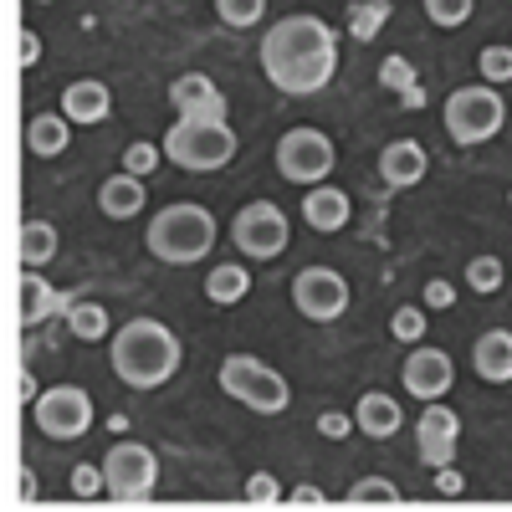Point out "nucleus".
<instances>
[{
	"mask_svg": "<svg viewBox=\"0 0 512 512\" xmlns=\"http://www.w3.org/2000/svg\"><path fill=\"white\" fill-rule=\"evenodd\" d=\"M262 72L287 98L323 93L338 72V31L323 16H308V11L282 16L262 36Z\"/></svg>",
	"mask_w": 512,
	"mask_h": 512,
	"instance_id": "f257e3e1",
	"label": "nucleus"
},
{
	"mask_svg": "<svg viewBox=\"0 0 512 512\" xmlns=\"http://www.w3.org/2000/svg\"><path fill=\"white\" fill-rule=\"evenodd\" d=\"M180 369V338L159 318H128L113 333V374L128 390H159Z\"/></svg>",
	"mask_w": 512,
	"mask_h": 512,
	"instance_id": "f03ea898",
	"label": "nucleus"
},
{
	"mask_svg": "<svg viewBox=\"0 0 512 512\" xmlns=\"http://www.w3.org/2000/svg\"><path fill=\"white\" fill-rule=\"evenodd\" d=\"M144 246L169 267H195V262L210 256V246H216V216L195 200H175V205L154 210V221L144 231Z\"/></svg>",
	"mask_w": 512,
	"mask_h": 512,
	"instance_id": "7ed1b4c3",
	"label": "nucleus"
},
{
	"mask_svg": "<svg viewBox=\"0 0 512 512\" xmlns=\"http://www.w3.org/2000/svg\"><path fill=\"white\" fill-rule=\"evenodd\" d=\"M441 123H446V134L451 144L461 149H477L487 139L502 134V123H507V103L502 93L492 88V82H466V88H456L441 108Z\"/></svg>",
	"mask_w": 512,
	"mask_h": 512,
	"instance_id": "20e7f679",
	"label": "nucleus"
},
{
	"mask_svg": "<svg viewBox=\"0 0 512 512\" xmlns=\"http://www.w3.org/2000/svg\"><path fill=\"white\" fill-rule=\"evenodd\" d=\"M216 379H221V390L231 400H241L251 415H282L292 405V384L256 354H226Z\"/></svg>",
	"mask_w": 512,
	"mask_h": 512,
	"instance_id": "39448f33",
	"label": "nucleus"
},
{
	"mask_svg": "<svg viewBox=\"0 0 512 512\" xmlns=\"http://www.w3.org/2000/svg\"><path fill=\"white\" fill-rule=\"evenodd\" d=\"M164 159L190 169V175H210L226 169L236 159V128L231 123H200V118H180L164 134Z\"/></svg>",
	"mask_w": 512,
	"mask_h": 512,
	"instance_id": "423d86ee",
	"label": "nucleus"
},
{
	"mask_svg": "<svg viewBox=\"0 0 512 512\" xmlns=\"http://www.w3.org/2000/svg\"><path fill=\"white\" fill-rule=\"evenodd\" d=\"M231 241H236L241 256H251V262H277V256L287 251V241H292V221L282 216V205H272V200H251V205L236 210Z\"/></svg>",
	"mask_w": 512,
	"mask_h": 512,
	"instance_id": "0eeeda50",
	"label": "nucleus"
},
{
	"mask_svg": "<svg viewBox=\"0 0 512 512\" xmlns=\"http://www.w3.org/2000/svg\"><path fill=\"white\" fill-rule=\"evenodd\" d=\"M333 164H338V154H333V139L323 134V128H287V134L277 139V169H282V180L303 185V190L323 185L333 175Z\"/></svg>",
	"mask_w": 512,
	"mask_h": 512,
	"instance_id": "6e6552de",
	"label": "nucleus"
},
{
	"mask_svg": "<svg viewBox=\"0 0 512 512\" xmlns=\"http://www.w3.org/2000/svg\"><path fill=\"white\" fill-rule=\"evenodd\" d=\"M31 420H36L41 436H52V441H77V436L93 431V395L82 390V384H52V390L36 395Z\"/></svg>",
	"mask_w": 512,
	"mask_h": 512,
	"instance_id": "1a4fd4ad",
	"label": "nucleus"
},
{
	"mask_svg": "<svg viewBox=\"0 0 512 512\" xmlns=\"http://www.w3.org/2000/svg\"><path fill=\"white\" fill-rule=\"evenodd\" d=\"M103 477H108V497L113 502H149L154 482H159V456L139 441H118L103 456Z\"/></svg>",
	"mask_w": 512,
	"mask_h": 512,
	"instance_id": "9d476101",
	"label": "nucleus"
},
{
	"mask_svg": "<svg viewBox=\"0 0 512 512\" xmlns=\"http://www.w3.org/2000/svg\"><path fill=\"white\" fill-rule=\"evenodd\" d=\"M292 303L308 323H333L349 313V282L333 267H303L292 277Z\"/></svg>",
	"mask_w": 512,
	"mask_h": 512,
	"instance_id": "9b49d317",
	"label": "nucleus"
},
{
	"mask_svg": "<svg viewBox=\"0 0 512 512\" xmlns=\"http://www.w3.org/2000/svg\"><path fill=\"white\" fill-rule=\"evenodd\" d=\"M451 384H456V364H451V354L425 349V344L410 349V359H405V395H410V400H420V405L446 400V395H451Z\"/></svg>",
	"mask_w": 512,
	"mask_h": 512,
	"instance_id": "f8f14e48",
	"label": "nucleus"
},
{
	"mask_svg": "<svg viewBox=\"0 0 512 512\" xmlns=\"http://www.w3.org/2000/svg\"><path fill=\"white\" fill-rule=\"evenodd\" d=\"M456 436H461V415L446 410V400H431L420 410V420H415V451H420V461L431 466V472L456 456Z\"/></svg>",
	"mask_w": 512,
	"mask_h": 512,
	"instance_id": "ddd939ff",
	"label": "nucleus"
},
{
	"mask_svg": "<svg viewBox=\"0 0 512 512\" xmlns=\"http://www.w3.org/2000/svg\"><path fill=\"white\" fill-rule=\"evenodd\" d=\"M169 108L180 118H200V123H226V113H231L226 93L205 72H185V77L169 82Z\"/></svg>",
	"mask_w": 512,
	"mask_h": 512,
	"instance_id": "4468645a",
	"label": "nucleus"
},
{
	"mask_svg": "<svg viewBox=\"0 0 512 512\" xmlns=\"http://www.w3.org/2000/svg\"><path fill=\"white\" fill-rule=\"evenodd\" d=\"M425 169H431V159H425V149L415 139H395L379 149V180L390 190H410L425 180Z\"/></svg>",
	"mask_w": 512,
	"mask_h": 512,
	"instance_id": "2eb2a0df",
	"label": "nucleus"
},
{
	"mask_svg": "<svg viewBox=\"0 0 512 512\" xmlns=\"http://www.w3.org/2000/svg\"><path fill=\"white\" fill-rule=\"evenodd\" d=\"M62 113L77 128H93V123H103L113 113V88L98 82V77H77V82H67V93H62Z\"/></svg>",
	"mask_w": 512,
	"mask_h": 512,
	"instance_id": "dca6fc26",
	"label": "nucleus"
},
{
	"mask_svg": "<svg viewBox=\"0 0 512 512\" xmlns=\"http://www.w3.org/2000/svg\"><path fill=\"white\" fill-rule=\"evenodd\" d=\"M349 216H354V205H349V195L338 190V185H313L308 195H303V221L313 226V231H323V236H333V231H344L349 226Z\"/></svg>",
	"mask_w": 512,
	"mask_h": 512,
	"instance_id": "f3484780",
	"label": "nucleus"
},
{
	"mask_svg": "<svg viewBox=\"0 0 512 512\" xmlns=\"http://www.w3.org/2000/svg\"><path fill=\"white\" fill-rule=\"evenodd\" d=\"M354 425H359L369 441H390L400 425H405V410H400L395 395L369 390V395H359V405H354Z\"/></svg>",
	"mask_w": 512,
	"mask_h": 512,
	"instance_id": "a211bd4d",
	"label": "nucleus"
},
{
	"mask_svg": "<svg viewBox=\"0 0 512 512\" xmlns=\"http://www.w3.org/2000/svg\"><path fill=\"white\" fill-rule=\"evenodd\" d=\"M472 369L487 384H507L512 379V328H487L472 344Z\"/></svg>",
	"mask_w": 512,
	"mask_h": 512,
	"instance_id": "6ab92c4d",
	"label": "nucleus"
},
{
	"mask_svg": "<svg viewBox=\"0 0 512 512\" xmlns=\"http://www.w3.org/2000/svg\"><path fill=\"white\" fill-rule=\"evenodd\" d=\"M98 210L108 221H134L139 210H144V180L139 175H108L103 180V190H98Z\"/></svg>",
	"mask_w": 512,
	"mask_h": 512,
	"instance_id": "aec40b11",
	"label": "nucleus"
},
{
	"mask_svg": "<svg viewBox=\"0 0 512 512\" xmlns=\"http://www.w3.org/2000/svg\"><path fill=\"white\" fill-rule=\"evenodd\" d=\"M72 118L57 108V113H36L31 123H26V149L36 154V159H57L67 144H72Z\"/></svg>",
	"mask_w": 512,
	"mask_h": 512,
	"instance_id": "412c9836",
	"label": "nucleus"
},
{
	"mask_svg": "<svg viewBox=\"0 0 512 512\" xmlns=\"http://www.w3.org/2000/svg\"><path fill=\"white\" fill-rule=\"evenodd\" d=\"M62 308H67V297H57V287L47 277H36V267H26V277H21V318L26 323H47Z\"/></svg>",
	"mask_w": 512,
	"mask_h": 512,
	"instance_id": "4be33fe9",
	"label": "nucleus"
},
{
	"mask_svg": "<svg viewBox=\"0 0 512 512\" xmlns=\"http://www.w3.org/2000/svg\"><path fill=\"white\" fill-rule=\"evenodd\" d=\"M246 292H251V272H246V267H236V262L210 267V277H205V297H210V303L231 308V303H241Z\"/></svg>",
	"mask_w": 512,
	"mask_h": 512,
	"instance_id": "5701e85b",
	"label": "nucleus"
},
{
	"mask_svg": "<svg viewBox=\"0 0 512 512\" xmlns=\"http://www.w3.org/2000/svg\"><path fill=\"white\" fill-rule=\"evenodd\" d=\"M67 328H72V338H82V344H98V338H108V308L103 303H72L67 297Z\"/></svg>",
	"mask_w": 512,
	"mask_h": 512,
	"instance_id": "b1692460",
	"label": "nucleus"
},
{
	"mask_svg": "<svg viewBox=\"0 0 512 512\" xmlns=\"http://www.w3.org/2000/svg\"><path fill=\"white\" fill-rule=\"evenodd\" d=\"M57 256V226L52 221H26L21 226V262L26 267H47Z\"/></svg>",
	"mask_w": 512,
	"mask_h": 512,
	"instance_id": "393cba45",
	"label": "nucleus"
},
{
	"mask_svg": "<svg viewBox=\"0 0 512 512\" xmlns=\"http://www.w3.org/2000/svg\"><path fill=\"white\" fill-rule=\"evenodd\" d=\"M349 507H400V487L390 477H359L349 487Z\"/></svg>",
	"mask_w": 512,
	"mask_h": 512,
	"instance_id": "a878e982",
	"label": "nucleus"
},
{
	"mask_svg": "<svg viewBox=\"0 0 512 512\" xmlns=\"http://www.w3.org/2000/svg\"><path fill=\"white\" fill-rule=\"evenodd\" d=\"M502 277H507L502 256H472V262H466V287L482 292V297H492L502 287Z\"/></svg>",
	"mask_w": 512,
	"mask_h": 512,
	"instance_id": "bb28decb",
	"label": "nucleus"
},
{
	"mask_svg": "<svg viewBox=\"0 0 512 512\" xmlns=\"http://www.w3.org/2000/svg\"><path fill=\"white\" fill-rule=\"evenodd\" d=\"M477 72H482V82H512V47L507 41H492V47H482V57H477Z\"/></svg>",
	"mask_w": 512,
	"mask_h": 512,
	"instance_id": "cd10ccee",
	"label": "nucleus"
},
{
	"mask_svg": "<svg viewBox=\"0 0 512 512\" xmlns=\"http://www.w3.org/2000/svg\"><path fill=\"white\" fill-rule=\"evenodd\" d=\"M159 164H164V144L139 139V144H128V149H123V169H128V175H139V180H149Z\"/></svg>",
	"mask_w": 512,
	"mask_h": 512,
	"instance_id": "c85d7f7f",
	"label": "nucleus"
},
{
	"mask_svg": "<svg viewBox=\"0 0 512 512\" xmlns=\"http://www.w3.org/2000/svg\"><path fill=\"white\" fill-rule=\"evenodd\" d=\"M216 16H221L226 26L246 31V26H256V21L267 16V0H216Z\"/></svg>",
	"mask_w": 512,
	"mask_h": 512,
	"instance_id": "c756f323",
	"label": "nucleus"
},
{
	"mask_svg": "<svg viewBox=\"0 0 512 512\" xmlns=\"http://www.w3.org/2000/svg\"><path fill=\"white\" fill-rule=\"evenodd\" d=\"M472 6L477 0H425V16H431L441 31H456V26L472 21Z\"/></svg>",
	"mask_w": 512,
	"mask_h": 512,
	"instance_id": "7c9ffc66",
	"label": "nucleus"
},
{
	"mask_svg": "<svg viewBox=\"0 0 512 512\" xmlns=\"http://www.w3.org/2000/svg\"><path fill=\"white\" fill-rule=\"evenodd\" d=\"M390 338H395V344H420V338H425V313L420 308H395V318H390Z\"/></svg>",
	"mask_w": 512,
	"mask_h": 512,
	"instance_id": "2f4dec72",
	"label": "nucleus"
},
{
	"mask_svg": "<svg viewBox=\"0 0 512 512\" xmlns=\"http://www.w3.org/2000/svg\"><path fill=\"white\" fill-rule=\"evenodd\" d=\"M379 82L390 93H415V67L405 62V57H384L379 62Z\"/></svg>",
	"mask_w": 512,
	"mask_h": 512,
	"instance_id": "473e14b6",
	"label": "nucleus"
},
{
	"mask_svg": "<svg viewBox=\"0 0 512 512\" xmlns=\"http://www.w3.org/2000/svg\"><path fill=\"white\" fill-rule=\"evenodd\" d=\"M246 502H251V507H277V502H287V497H282V487H277L272 472H251V477H246Z\"/></svg>",
	"mask_w": 512,
	"mask_h": 512,
	"instance_id": "72a5a7b5",
	"label": "nucleus"
},
{
	"mask_svg": "<svg viewBox=\"0 0 512 512\" xmlns=\"http://www.w3.org/2000/svg\"><path fill=\"white\" fill-rule=\"evenodd\" d=\"M72 492H77V497H108L103 461H98V466H72Z\"/></svg>",
	"mask_w": 512,
	"mask_h": 512,
	"instance_id": "f704fd0d",
	"label": "nucleus"
},
{
	"mask_svg": "<svg viewBox=\"0 0 512 512\" xmlns=\"http://www.w3.org/2000/svg\"><path fill=\"white\" fill-rule=\"evenodd\" d=\"M384 11H390L384 0H369V6H354V11H349V26H354V36H369V31L384 21Z\"/></svg>",
	"mask_w": 512,
	"mask_h": 512,
	"instance_id": "c9c22d12",
	"label": "nucleus"
},
{
	"mask_svg": "<svg viewBox=\"0 0 512 512\" xmlns=\"http://www.w3.org/2000/svg\"><path fill=\"white\" fill-rule=\"evenodd\" d=\"M354 431V410L344 415V410H323L318 415V436H328V441H344Z\"/></svg>",
	"mask_w": 512,
	"mask_h": 512,
	"instance_id": "e433bc0d",
	"label": "nucleus"
},
{
	"mask_svg": "<svg viewBox=\"0 0 512 512\" xmlns=\"http://www.w3.org/2000/svg\"><path fill=\"white\" fill-rule=\"evenodd\" d=\"M451 303H456V287H451L446 277L425 282V308H451Z\"/></svg>",
	"mask_w": 512,
	"mask_h": 512,
	"instance_id": "4c0bfd02",
	"label": "nucleus"
},
{
	"mask_svg": "<svg viewBox=\"0 0 512 512\" xmlns=\"http://www.w3.org/2000/svg\"><path fill=\"white\" fill-rule=\"evenodd\" d=\"M436 492H441V497H461V492H466V477L456 472L451 461H446V466H436Z\"/></svg>",
	"mask_w": 512,
	"mask_h": 512,
	"instance_id": "58836bf2",
	"label": "nucleus"
},
{
	"mask_svg": "<svg viewBox=\"0 0 512 512\" xmlns=\"http://www.w3.org/2000/svg\"><path fill=\"white\" fill-rule=\"evenodd\" d=\"M16 41H21V47H16V62H21V67H36V62H41V36H36V31H21Z\"/></svg>",
	"mask_w": 512,
	"mask_h": 512,
	"instance_id": "ea45409f",
	"label": "nucleus"
},
{
	"mask_svg": "<svg viewBox=\"0 0 512 512\" xmlns=\"http://www.w3.org/2000/svg\"><path fill=\"white\" fill-rule=\"evenodd\" d=\"M323 502H328V497H323L318 487H292V492H287V507H323Z\"/></svg>",
	"mask_w": 512,
	"mask_h": 512,
	"instance_id": "a19ab883",
	"label": "nucleus"
},
{
	"mask_svg": "<svg viewBox=\"0 0 512 512\" xmlns=\"http://www.w3.org/2000/svg\"><path fill=\"white\" fill-rule=\"evenodd\" d=\"M507 205H512V190H507Z\"/></svg>",
	"mask_w": 512,
	"mask_h": 512,
	"instance_id": "79ce46f5",
	"label": "nucleus"
}]
</instances>
